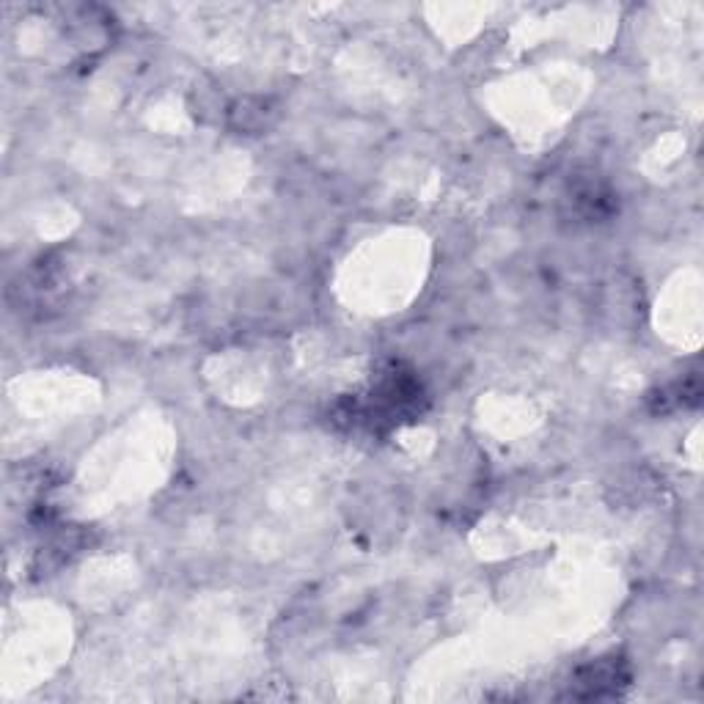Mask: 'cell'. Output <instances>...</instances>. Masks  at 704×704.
Listing matches in <instances>:
<instances>
[{
    "instance_id": "obj_1",
    "label": "cell",
    "mask_w": 704,
    "mask_h": 704,
    "mask_svg": "<svg viewBox=\"0 0 704 704\" xmlns=\"http://www.w3.org/2000/svg\"><path fill=\"white\" fill-rule=\"evenodd\" d=\"M427 399L419 377L402 364H388L377 377L369 399L347 397L336 404L334 421L353 427H366L369 432H386L402 419H416L424 413Z\"/></svg>"
},
{
    "instance_id": "obj_2",
    "label": "cell",
    "mask_w": 704,
    "mask_h": 704,
    "mask_svg": "<svg viewBox=\"0 0 704 704\" xmlns=\"http://www.w3.org/2000/svg\"><path fill=\"white\" fill-rule=\"evenodd\" d=\"M630 685V666L624 658H600L581 666L570 683L572 700H611Z\"/></svg>"
},
{
    "instance_id": "obj_3",
    "label": "cell",
    "mask_w": 704,
    "mask_h": 704,
    "mask_svg": "<svg viewBox=\"0 0 704 704\" xmlns=\"http://www.w3.org/2000/svg\"><path fill=\"white\" fill-rule=\"evenodd\" d=\"M572 204L581 207L584 218H606L613 212V196L608 193L602 185L591 182L587 185V188H578L576 193H572Z\"/></svg>"
},
{
    "instance_id": "obj_4",
    "label": "cell",
    "mask_w": 704,
    "mask_h": 704,
    "mask_svg": "<svg viewBox=\"0 0 704 704\" xmlns=\"http://www.w3.org/2000/svg\"><path fill=\"white\" fill-rule=\"evenodd\" d=\"M232 114V124L237 129H264L267 127V103L264 99H256V108H248V99H242Z\"/></svg>"
}]
</instances>
